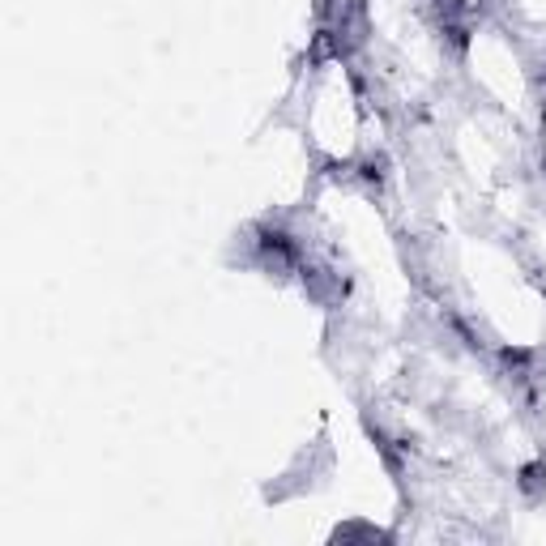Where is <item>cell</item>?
<instances>
[{
    "label": "cell",
    "instance_id": "1",
    "mask_svg": "<svg viewBox=\"0 0 546 546\" xmlns=\"http://www.w3.org/2000/svg\"><path fill=\"white\" fill-rule=\"evenodd\" d=\"M521 491L529 495V500H538V495L546 491V465L542 461H534V465H525V470H521Z\"/></svg>",
    "mask_w": 546,
    "mask_h": 546
}]
</instances>
